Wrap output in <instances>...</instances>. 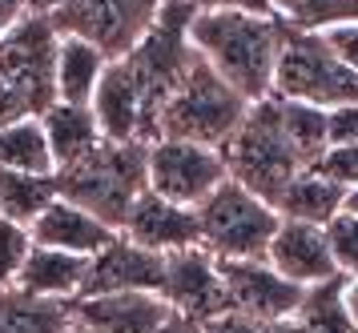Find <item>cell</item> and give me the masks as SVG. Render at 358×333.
<instances>
[{
	"instance_id": "31",
	"label": "cell",
	"mask_w": 358,
	"mask_h": 333,
	"mask_svg": "<svg viewBox=\"0 0 358 333\" xmlns=\"http://www.w3.org/2000/svg\"><path fill=\"white\" fill-rule=\"evenodd\" d=\"M314 169L322 177H330L334 185H342L346 193L358 189V141L355 145H330L322 157L314 161Z\"/></svg>"
},
{
	"instance_id": "27",
	"label": "cell",
	"mask_w": 358,
	"mask_h": 333,
	"mask_svg": "<svg viewBox=\"0 0 358 333\" xmlns=\"http://www.w3.org/2000/svg\"><path fill=\"white\" fill-rule=\"evenodd\" d=\"M274 16L290 29L322 32L342 20H358V0H274Z\"/></svg>"
},
{
	"instance_id": "29",
	"label": "cell",
	"mask_w": 358,
	"mask_h": 333,
	"mask_svg": "<svg viewBox=\"0 0 358 333\" xmlns=\"http://www.w3.org/2000/svg\"><path fill=\"white\" fill-rule=\"evenodd\" d=\"M326 241L334 249V261H338L342 273H358V217H350L342 209L334 221L326 225Z\"/></svg>"
},
{
	"instance_id": "8",
	"label": "cell",
	"mask_w": 358,
	"mask_h": 333,
	"mask_svg": "<svg viewBox=\"0 0 358 333\" xmlns=\"http://www.w3.org/2000/svg\"><path fill=\"white\" fill-rule=\"evenodd\" d=\"M57 45L61 32L49 13H24L0 36V80L41 117L57 101Z\"/></svg>"
},
{
	"instance_id": "41",
	"label": "cell",
	"mask_w": 358,
	"mask_h": 333,
	"mask_svg": "<svg viewBox=\"0 0 358 333\" xmlns=\"http://www.w3.org/2000/svg\"><path fill=\"white\" fill-rule=\"evenodd\" d=\"M69 333H97V330H89V325H81V321H73V325H69Z\"/></svg>"
},
{
	"instance_id": "4",
	"label": "cell",
	"mask_w": 358,
	"mask_h": 333,
	"mask_svg": "<svg viewBox=\"0 0 358 333\" xmlns=\"http://www.w3.org/2000/svg\"><path fill=\"white\" fill-rule=\"evenodd\" d=\"M222 157H226L229 177L238 185H245L250 193H258L262 201H270V205L302 169H310L306 161L298 157V149L290 145L286 128H282L274 96L254 101L245 109L242 125L234 128V137L222 145Z\"/></svg>"
},
{
	"instance_id": "28",
	"label": "cell",
	"mask_w": 358,
	"mask_h": 333,
	"mask_svg": "<svg viewBox=\"0 0 358 333\" xmlns=\"http://www.w3.org/2000/svg\"><path fill=\"white\" fill-rule=\"evenodd\" d=\"M33 253V233L29 225H17L8 217H0V289H13L17 286L24 261Z\"/></svg>"
},
{
	"instance_id": "26",
	"label": "cell",
	"mask_w": 358,
	"mask_h": 333,
	"mask_svg": "<svg viewBox=\"0 0 358 333\" xmlns=\"http://www.w3.org/2000/svg\"><path fill=\"white\" fill-rule=\"evenodd\" d=\"M274 101H278L282 128H286L290 145L298 149V157L314 165L326 153V109L306 105V101H282V96H274Z\"/></svg>"
},
{
	"instance_id": "33",
	"label": "cell",
	"mask_w": 358,
	"mask_h": 333,
	"mask_svg": "<svg viewBox=\"0 0 358 333\" xmlns=\"http://www.w3.org/2000/svg\"><path fill=\"white\" fill-rule=\"evenodd\" d=\"M358 141V101L326 109V149L330 145H355Z\"/></svg>"
},
{
	"instance_id": "9",
	"label": "cell",
	"mask_w": 358,
	"mask_h": 333,
	"mask_svg": "<svg viewBox=\"0 0 358 333\" xmlns=\"http://www.w3.org/2000/svg\"><path fill=\"white\" fill-rule=\"evenodd\" d=\"M162 4L165 0H61L49 16L61 36H81L117 61L149 32Z\"/></svg>"
},
{
	"instance_id": "11",
	"label": "cell",
	"mask_w": 358,
	"mask_h": 333,
	"mask_svg": "<svg viewBox=\"0 0 358 333\" xmlns=\"http://www.w3.org/2000/svg\"><path fill=\"white\" fill-rule=\"evenodd\" d=\"M157 293H162V302L178 318H189L197 325L222 318L229 309L222 265L201 245H189V249H178V253L165 257V277H162V289Z\"/></svg>"
},
{
	"instance_id": "25",
	"label": "cell",
	"mask_w": 358,
	"mask_h": 333,
	"mask_svg": "<svg viewBox=\"0 0 358 333\" xmlns=\"http://www.w3.org/2000/svg\"><path fill=\"white\" fill-rule=\"evenodd\" d=\"M52 201H57V173L36 177V173L0 169V217H8L17 225H33Z\"/></svg>"
},
{
	"instance_id": "19",
	"label": "cell",
	"mask_w": 358,
	"mask_h": 333,
	"mask_svg": "<svg viewBox=\"0 0 358 333\" xmlns=\"http://www.w3.org/2000/svg\"><path fill=\"white\" fill-rule=\"evenodd\" d=\"M85 269H89V257L33 245V253H29L13 289H24L33 297H52V302H77L85 289Z\"/></svg>"
},
{
	"instance_id": "14",
	"label": "cell",
	"mask_w": 358,
	"mask_h": 333,
	"mask_svg": "<svg viewBox=\"0 0 358 333\" xmlns=\"http://www.w3.org/2000/svg\"><path fill=\"white\" fill-rule=\"evenodd\" d=\"M266 261L274 265L282 277H290L294 286H318V281H330L338 277V261H334V249L326 241V225H310V221H286L278 225L274 241L266 249Z\"/></svg>"
},
{
	"instance_id": "30",
	"label": "cell",
	"mask_w": 358,
	"mask_h": 333,
	"mask_svg": "<svg viewBox=\"0 0 358 333\" xmlns=\"http://www.w3.org/2000/svg\"><path fill=\"white\" fill-rule=\"evenodd\" d=\"M201 333H302V325L294 318H278V321H262V318H245L226 309L222 318H213L201 325Z\"/></svg>"
},
{
	"instance_id": "6",
	"label": "cell",
	"mask_w": 358,
	"mask_h": 333,
	"mask_svg": "<svg viewBox=\"0 0 358 333\" xmlns=\"http://www.w3.org/2000/svg\"><path fill=\"white\" fill-rule=\"evenodd\" d=\"M278 225H282L278 209L245 185H238L234 177H226L197 205L201 249H210L217 261H266Z\"/></svg>"
},
{
	"instance_id": "37",
	"label": "cell",
	"mask_w": 358,
	"mask_h": 333,
	"mask_svg": "<svg viewBox=\"0 0 358 333\" xmlns=\"http://www.w3.org/2000/svg\"><path fill=\"white\" fill-rule=\"evenodd\" d=\"M346 309L358 325V273H346Z\"/></svg>"
},
{
	"instance_id": "1",
	"label": "cell",
	"mask_w": 358,
	"mask_h": 333,
	"mask_svg": "<svg viewBox=\"0 0 358 333\" xmlns=\"http://www.w3.org/2000/svg\"><path fill=\"white\" fill-rule=\"evenodd\" d=\"M194 13V0H165L145 36L125 57L105 64L93 105H89L97 112L105 141H157L165 101L197 61V48L189 45Z\"/></svg>"
},
{
	"instance_id": "10",
	"label": "cell",
	"mask_w": 358,
	"mask_h": 333,
	"mask_svg": "<svg viewBox=\"0 0 358 333\" xmlns=\"http://www.w3.org/2000/svg\"><path fill=\"white\" fill-rule=\"evenodd\" d=\"M226 177H229L226 157L213 145L169 141V137L149 145L145 185H149V193H157V197L173 201V205L197 209Z\"/></svg>"
},
{
	"instance_id": "13",
	"label": "cell",
	"mask_w": 358,
	"mask_h": 333,
	"mask_svg": "<svg viewBox=\"0 0 358 333\" xmlns=\"http://www.w3.org/2000/svg\"><path fill=\"white\" fill-rule=\"evenodd\" d=\"M217 265H222L229 309L245 313V318H262V321L294 318V309L306 293L302 286H294L290 277H282L270 261H217Z\"/></svg>"
},
{
	"instance_id": "15",
	"label": "cell",
	"mask_w": 358,
	"mask_h": 333,
	"mask_svg": "<svg viewBox=\"0 0 358 333\" xmlns=\"http://www.w3.org/2000/svg\"><path fill=\"white\" fill-rule=\"evenodd\" d=\"M121 233L162 257L178 253V249H189V245H201L197 209L173 205V201H165V197H157V193H149V189L133 201Z\"/></svg>"
},
{
	"instance_id": "7",
	"label": "cell",
	"mask_w": 358,
	"mask_h": 333,
	"mask_svg": "<svg viewBox=\"0 0 358 333\" xmlns=\"http://www.w3.org/2000/svg\"><path fill=\"white\" fill-rule=\"evenodd\" d=\"M270 96L334 109V105L358 101V77L326 48L322 32H306L286 24L278 64H274V93Z\"/></svg>"
},
{
	"instance_id": "16",
	"label": "cell",
	"mask_w": 358,
	"mask_h": 333,
	"mask_svg": "<svg viewBox=\"0 0 358 333\" xmlns=\"http://www.w3.org/2000/svg\"><path fill=\"white\" fill-rule=\"evenodd\" d=\"M73 321L97 333H165L173 309L162 302V293H101V297H77Z\"/></svg>"
},
{
	"instance_id": "12",
	"label": "cell",
	"mask_w": 358,
	"mask_h": 333,
	"mask_svg": "<svg viewBox=\"0 0 358 333\" xmlns=\"http://www.w3.org/2000/svg\"><path fill=\"white\" fill-rule=\"evenodd\" d=\"M165 277V257L117 233L101 253L89 257L81 297H101V293H157Z\"/></svg>"
},
{
	"instance_id": "24",
	"label": "cell",
	"mask_w": 358,
	"mask_h": 333,
	"mask_svg": "<svg viewBox=\"0 0 358 333\" xmlns=\"http://www.w3.org/2000/svg\"><path fill=\"white\" fill-rule=\"evenodd\" d=\"M0 169L36 173V177L57 173V161H52V149L45 141L41 117H20V121L0 128Z\"/></svg>"
},
{
	"instance_id": "38",
	"label": "cell",
	"mask_w": 358,
	"mask_h": 333,
	"mask_svg": "<svg viewBox=\"0 0 358 333\" xmlns=\"http://www.w3.org/2000/svg\"><path fill=\"white\" fill-rule=\"evenodd\" d=\"M165 333H201V325H197V321H189V318H178V313H173V321L165 325Z\"/></svg>"
},
{
	"instance_id": "23",
	"label": "cell",
	"mask_w": 358,
	"mask_h": 333,
	"mask_svg": "<svg viewBox=\"0 0 358 333\" xmlns=\"http://www.w3.org/2000/svg\"><path fill=\"white\" fill-rule=\"evenodd\" d=\"M294 321L302 325V333H358L350 309H346V273L306 286L302 302L294 309Z\"/></svg>"
},
{
	"instance_id": "32",
	"label": "cell",
	"mask_w": 358,
	"mask_h": 333,
	"mask_svg": "<svg viewBox=\"0 0 358 333\" xmlns=\"http://www.w3.org/2000/svg\"><path fill=\"white\" fill-rule=\"evenodd\" d=\"M322 40H326V48L358 77V20H342V24L322 29Z\"/></svg>"
},
{
	"instance_id": "2",
	"label": "cell",
	"mask_w": 358,
	"mask_h": 333,
	"mask_svg": "<svg viewBox=\"0 0 358 333\" xmlns=\"http://www.w3.org/2000/svg\"><path fill=\"white\" fill-rule=\"evenodd\" d=\"M286 24L274 13L242 8H197L189 20V45L197 57L250 105L274 93V64Z\"/></svg>"
},
{
	"instance_id": "40",
	"label": "cell",
	"mask_w": 358,
	"mask_h": 333,
	"mask_svg": "<svg viewBox=\"0 0 358 333\" xmlns=\"http://www.w3.org/2000/svg\"><path fill=\"white\" fill-rule=\"evenodd\" d=\"M342 209H346L350 217H358V189H350V193H346V201H342Z\"/></svg>"
},
{
	"instance_id": "34",
	"label": "cell",
	"mask_w": 358,
	"mask_h": 333,
	"mask_svg": "<svg viewBox=\"0 0 358 333\" xmlns=\"http://www.w3.org/2000/svg\"><path fill=\"white\" fill-rule=\"evenodd\" d=\"M20 117H33V112L24 109V101H20L4 80H0V128L4 125H13V121H20Z\"/></svg>"
},
{
	"instance_id": "5",
	"label": "cell",
	"mask_w": 358,
	"mask_h": 333,
	"mask_svg": "<svg viewBox=\"0 0 358 333\" xmlns=\"http://www.w3.org/2000/svg\"><path fill=\"white\" fill-rule=\"evenodd\" d=\"M250 101L242 93H234L226 80L213 73L210 64L197 57L189 64V73L181 77V84L169 93L157 121V141H197V145H222L234 137V128L242 125Z\"/></svg>"
},
{
	"instance_id": "35",
	"label": "cell",
	"mask_w": 358,
	"mask_h": 333,
	"mask_svg": "<svg viewBox=\"0 0 358 333\" xmlns=\"http://www.w3.org/2000/svg\"><path fill=\"white\" fill-rule=\"evenodd\" d=\"M197 8H242V13H274V0H194Z\"/></svg>"
},
{
	"instance_id": "22",
	"label": "cell",
	"mask_w": 358,
	"mask_h": 333,
	"mask_svg": "<svg viewBox=\"0 0 358 333\" xmlns=\"http://www.w3.org/2000/svg\"><path fill=\"white\" fill-rule=\"evenodd\" d=\"M73 302L33 297L24 289H0V333H69Z\"/></svg>"
},
{
	"instance_id": "20",
	"label": "cell",
	"mask_w": 358,
	"mask_h": 333,
	"mask_svg": "<svg viewBox=\"0 0 358 333\" xmlns=\"http://www.w3.org/2000/svg\"><path fill=\"white\" fill-rule=\"evenodd\" d=\"M342 201H346V189L334 185L330 177H322L310 165V169H302L286 189L278 193L274 209H278V217H286V221L330 225L342 213Z\"/></svg>"
},
{
	"instance_id": "17",
	"label": "cell",
	"mask_w": 358,
	"mask_h": 333,
	"mask_svg": "<svg viewBox=\"0 0 358 333\" xmlns=\"http://www.w3.org/2000/svg\"><path fill=\"white\" fill-rule=\"evenodd\" d=\"M29 233H33V245L61 249V253H73V257H93L117 237V229H109L101 217H93L89 209L73 205L65 197H57V201L29 225Z\"/></svg>"
},
{
	"instance_id": "18",
	"label": "cell",
	"mask_w": 358,
	"mask_h": 333,
	"mask_svg": "<svg viewBox=\"0 0 358 333\" xmlns=\"http://www.w3.org/2000/svg\"><path fill=\"white\" fill-rule=\"evenodd\" d=\"M41 128H45V141L52 149V161L57 169H69L85 161L101 141L105 133L97 125V112L89 105H65V101H52L49 109L41 112Z\"/></svg>"
},
{
	"instance_id": "3",
	"label": "cell",
	"mask_w": 358,
	"mask_h": 333,
	"mask_svg": "<svg viewBox=\"0 0 358 333\" xmlns=\"http://www.w3.org/2000/svg\"><path fill=\"white\" fill-rule=\"evenodd\" d=\"M145 157L149 145L141 141H101L85 161L57 169V197L89 209L93 217L121 233L133 201L149 189Z\"/></svg>"
},
{
	"instance_id": "39",
	"label": "cell",
	"mask_w": 358,
	"mask_h": 333,
	"mask_svg": "<svg viewBox=\"0 0 358 333\" xmlns=\"http://www.w3.org/2000/svg\"><path fill=\"white\" fill-rule=\"evenodd\" d=\"M57 4H61V0H24V8H29V13H52Z\"/></svg>"
},
{
	"instance_id": "36",
	"label": "cell",
	"mask_w": 358,
	"mask_h": 333,
	"mask_svg": "<svg viewBox=\"0 0 358 333\" xmlns=\"http://www.w3.org/2000/svg\"><path fill=\"white\" fill-rule=\"evenodd\" d=\"M24 13H29V8H24V0H0V36L13 29Z\"/></svg>"
},
{
	"instance_id": "21",
	"label": "cell",
	"mask_w": 358,
	"mask_h": 333,
	"mask_svg": "<svg viewBox=\"0 0 358 333\" xmlns=\"http://www.w3.org/2000/svg\"><path fill=\"white\" fill-rule=\"evenodd\" d=\"M109 57L81 36H61L57 45V101L65 105H93Z\"/></svg>"
}]
</instances>
